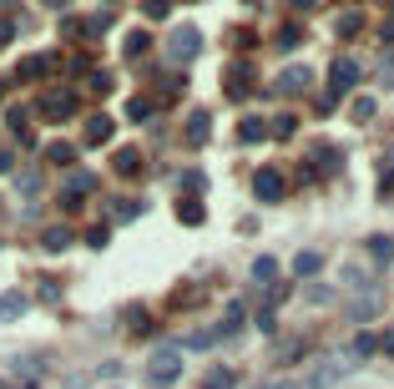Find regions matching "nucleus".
<instances>
[{
    "label": "nucleus",
    "instance_id": "f257e3e1",
    "mask_svg": "<svg viewBox=\"0 0 394 389\" xmlns=\"http://www.w3.org/2000/svg\"><path fill=\"white\" fill-rule=\"evenodd\" d=\"M177 379H182V349L177 344H162V349L147 359V384L152 389H172Z\"/></svg>",
    "mask_w": 394,
    "mask_h": 389
},
{
    "label": "nucleus",
    "instance_id": "f03ea898",
    "mask_svg": "<svg viewBox=\"0 0 394 389\" xmlns=\"http://www.w3.org/2000/svg\"><path fill=\"white\" fill-rule=\"evenodd\" d=\"M349 369H354V359H349V354H328V359H319L314 369L303 374V379H293V384H298V389H334Z\"/></svg>",
    "mask_w": 394,
    "mask_h": 389
},
{
    "label": "nucleus",
    "instance_id": "7ed1b4c3",
    "mask_svg": "<svg viewBox=\"0 0 394 389\" xmlns=\"http://www.w3.org/2000/svg\"><path fill=\"white\" fill-rule=\"evenodd\" d=\"M36 112L46 117V122H66V117H76V91H41Z\"/></svg>",
    "mask_w": 394,
    "mask_h": 389
},
{
    "label": "nucleus",
    "instance_id": "20e7f679",
    "mask_svg": "<svg viewBox=\"0 0 394 389\" xmlns=\"http://www.w3.org/2000/svg\"><path fill=\"white\" fill-rule=\"evenodd\" d=\"M197 51H203V31H192V26H182L177 36L167 41V56L177 61V66H187V61H197Z\"/></svg>",
    "mask_w": 394,
    "mask_h": 389
},
{
    "label": "nucleus",
    "instance_id": "39448f33",
    "mask_svg": "<svg viewBox=\"0 0 394 389\" xmlns=\"http://www.w3.org/2000/svg\"><path fill=\"white\" fill-rule=\"evenodd\" d=\"M253 192H258V203H278L283 192H289V177H283L278 167H263L258 177H253Z\"/></svg>",
    "mask_w": 394,
    "mask_h": 389
},
{
    "label": "nucleus",
    "instance_id": "423d86ee",
    "mask_svg": "<svg viewBox=\"0 0 394 389\" xmlns=\"http://www.w3.org/2000/svg\"><path fill=\"white\" fill-rule=\"evenodd\" d=\"M328 76H334V91H328V96H323V106H328V101H334L339 91H349V86H354V81H359V61H354V56H334V66H328Z\"/></svg>",
    "mask_w": 394,
    "mask_h": 389
},
{
    "label": "nucleus",
    "instance_id": "0eeeda50",
    "mask_svg": "<svg viewBox=\"0 0 394 389\" xmlns=\"http://www.w3.org/2000/svg\"><path fill=\"white\" fill-rule=\"evenodd\" d=\"M309 81H314L309 66H289V71L278 76V91H283V96H298V91H309Z\"/></svg>",
    "mask_w": 394,
    "mask_h": 389
},
{
    "label": "nucleus",
    "instance_id": "6e6552de",
    "mask_svg": "<svg viewBox=\"0 0 394 389\" xmlns=\"http://www.w3.org/2000/svg\"><path fill=\"white\" fill-rule=\"evenodd\" d=\"M112 132H117V122H112V117L101 112V117H92V122H86L81 142H86V147H101V142H112Z\"/></svg>",
    "mask_w": 394,
    "mask_h": 389
},
{
    "label": "nucleus",
    "instance_id": "1a4fd4ad",
    "mask_svg": "<svg viewBox=\"0 0 394 389\" xmlns=\"http://www.w3.org/2000/svg\"><path fill=\"white\" fill-rule=\"evenodd\" d=\"M243 318H248V309H243V304H238V298H233V304L223 309V323H217L212 334H217V339H233L238 329H243Z\"/></svg>",
    "mask_w": 394,
    "mask_h": 389
},
{
    "label": "nucleus",
    "instance_id": "9d476101",
    "mask_svg": "<svg viewBox=\"0 0 394 389\" xmlns=\"http://www.w3.org/2000/svg\"><path fill=\"white\" fill-rule=\"evenodd\" d=\"M31 309V298L20 293V288H10V293H0V323H10V318H20Z\"/></svg>",
    "mask_w": 394,
    "mask_h": 389
},
{
    "label": "nucleus",
    "instance_id": "9b49d317",
    "mask_svg": "<svg viewBox=\"0 0 394 389\" xmlns=\"http://www.w3.org/2000/svg\"><path fill=\"white\" fill-rule=\"evenodd\" d=\"M51 66H56L51 56H26V61H20V66H15V81H36V76H46Z\"/></svg>",
    "mask_w": 394,
    "mask_h": 389
},
{
    "label": "nucleus",
    "instance_id": "f8f14e48",
    "mask_svg": "<svg viewBox=\"0 0 394 389\" xmlns=\"http://www.w3.org/2000/svg\"><path fill=\"white\" fill-rule=\"evenodd\" d=\"M207 122H212L207 112H192V117H187V147H203V142L212 137V126H207Z\"/></svg>",
    "mask_w": 394,
    "mask_h": 389
},
{
    "label": "nucleus",
    "instance_id": "ddd939ff",
    "mask_svg": "<svg viewBox=\"0 0 394 389\" xmlns=\"http://www.w3.org/2000/svg\"><path fill=\"white\" fill-rule=\"evenodd\" d=\"M41 248H46V253H66V248H71V228H46V233H41Z\"/></svg>",
    "mask_w": 394,
    "mask_h": 389
},
{
    "label": "nucleus",
    "instance_id": "4468645a",
    "mask_svg": "<svg viewBox=\"0 0 394 389\" xmlns=\"http://www.w3.org/2000/svg\"><path fill=\"white\" fill-rule=\"evenodd\" d=\"M117 172H122V177H137V172H142V152H137V147H122V152H117V162H112Z\"/></svg>",
    "mask_w": 394,
    "mask_h": 389
},
{
    "label": "nucleus",
    "instance_id": "2eb2a0df",
    "mask_svg": "<svg viewBox=\"0 0 394 389\" xmlns=\"http://www.w3.org/2000/svg\"><path fill=\"white\" fill-rule=\"evenodd\" d=\"M319 268H323V253H314V248H309V253H298V258H293V273H298V278H314Z\"/></svg>",
    "mask_w": 394,
    "mask_h": 389
},
{
    "label": "nucleus",
    "instance_id": "dca6fc26",
    "mask_svg": "<svg viewBox=\"0 0 394 389\" xmlns=\"http://www.w3.org/2000/svg\"><path fill=\"white\" fill-rule=\"evenodd\" d=\"M203 218H207V212H203V203H192V198H182V203H177V223L197 228V223H203Z\"/></svg>",
    "mask_w": 394,
    "mask_h": 389
},
{
    "label": "nucleus",
    "instance_id": "f3484780",
    "mask_svg": "<svg viewBox=\"0 0 394 389\" xmlns=\"http://www.w3.org/2000/svg\"><path fill=\"white\" fill-rule=\"evenodd\" d=\"M248 81H253V76H248L243 66H238V71H233V81H228V96H233V101H248V91H253Z\"/></svg>",
    "mask_w": 394,
    "mask_h": 389
},
{
    "label": "nucleus",
    "instance_id": "a211bd4d",
    "mask_svg": "<svg viewBox=\"0 0 394 389\" xmlns=\"http://www.w3.org/2000/svg\"><path fill=\"white\" fill-rule=\"evenodd\" d=\"M71 157H76L71 142H51V147H46V162H56V167H71Z\"/></svg>",
    "mask_w": 394,
    "mask_h": 389
},
{
    "label": "nucleus",
    "instance_id": "6ab92c4d",
    "mask_svg": "<svg viewBox=\"0 0 394 389\" xmlns=\"http://www.w3.org/2000/svg\"><path fill=\"white\" fill-rule=\"evenodd\" d=\"M253 278H258V284H273V278H278V263H273L268 253H263V258H253Z\"/></svg>",
    "mask_w": 394,
    "mask_h": 389
},
{
    "label": "nucleus",
    "instance_id": "aec40b11",
    "mask_svg": "<svg viewBox=\"0 0 394 389\" xmlns=\"http://www.w3.org/2000/svg\"><path fill=\"white\" fill-rule=\"evenodd\" d=\"M147 46H152V36H147V31H131V36H126V46H122V51H126L131 61H137V56H147Z\"/></svg>",
    "mask_w": 394,
    "mask_h": 389
},
{
    "label": "nucleus",
    "instance_id": "412c9836",
    "mask_svg": "<svg viewBox=\"0 0 394 389\" xmlns=\"http://www.w3.org/2000/svg\"><path fill=\"white\" fill-rule=\"evenodd\" d=\"M212 344H217V334H212V329H197V334H187V339L177 344V349H212Z\"/></svg>",
    "mask_w": 394,
    "mask_h": 389
},
{
    "label": "nucleus",
    "instance_id": "4be33fe9",
    "mask_svg": "<svg viewBox=\"0 0 394 389\" xmlns=\"http://www.w3.org/2000/svg\"><path fill=\"white\" fill-rule=\"evenodd\" d=\"M233 384H238V374H233V369H212V374L203 379V389H233Z\"/></svg>",
    "mask_w": 394,
    "mask_h": 389
},
{
    "label": "nucleus",
    "instance_id": "5701e85b",
    "mask_svg": "<svg viewBox=\"0 0 394 389\" xmlns=\"http://www.w3.org/2000/svg\"><path fill=\"white\" fill-rule=\"evenodd\" d=\"M126 117H131V122H147V117H152V96H131V101H126Z\"/></svg>",
    "mask_w": 394,
    "mask_h": 389
},
{
    "label": "nucleus",
    "instance_id": "b1692460",
    "mask_svg": "<svg viewBox=\"0 0 394 389\" xmlns=\"http://www.w3.org/2000/svg\"><path fill=\"white\" fill-rule=\"evenodd\" d=\"M238 137H243V142H258V137H268V126H263L258 117H248L243 126H238Z\"/></svg>",
    "mask_w": 394,
    "mask_h": 389
},
{
    "label": "nucleus",
    "instance_id": "393cba45",
    "mask_svg": "<svg viewBox=\"0 0 394 389\" xmlns=\"http://www.w3.org/2000/svg\"><path fill=\"white\" fill-rule=\"evenodd\" d=\"M354 31H364V15L359 10H344L339 15V36H354Z\"/></svg>",
    "mask_w": 394,
    "mask_h": 389
},
{
    "label": "nucleus",
    "instance_id": "a878e982",
    "mask_svg": "<svg viewBox=\"0 0 394 389\" xmlns=\"http://www.w3.org/2000/svg\"><path fill=\"white\" fill-rule=\"evenodd\" d=\"M137 212H142V203H131V198H122V203L112 207V218H117V223H131V218H137Z\"/></svg>",
    "mask_w": 394,
    "mask_h": 389
},
{
    "label": "nucleus",
    "instance_id": "bb28decb",
    "mask_svg": "<svg viewBox=\"0 0 394 389\" xmlns=\"http://www.w3.org/2000/svg\"><path fill=\"white\" fill-rule=\"evenodd\" d=\"M167 10H172V0H142V15L147 20H162Z\"/></svg>",
    "mask_w": 394,
    "mask_h": 389
},
{
    "label": "nucleus",
    "instance_id": "cd10ccee",
    "mask_svg": "<svg viewBox=\"0 0 394 389\" xmlns=\"http://www.w3.org/2000/svg\"><path fill=\"white\" fill-rule=\"evenodd\" d=\"M273 46H278V51H293V46H298V26H283Z\"/></svg>",
    "mask_w": 394,
    "mask_h": 389
},
{
    "label": "nucleus",
    "instance_id": "c85d7f7f",
    "mask_svg": "<svg viewBox=\"0 0 394 389\" xmlns=\"http://www.w3.org/2000/svg\"><path fill=\"white\" fill-rule=\"evenodd\" d=\"M379 76L394 86V46H384V56H379Z\"/></svg>",
    "mask_w": 394,
    "mask_h": 389
},
{
    "label": "nucleus",
    "instance_id": "c756f323",
    "mask_svg": "<svg viewBox=\"0 0 394 389\" xmlns=\"http://www.w3.org/2000/svg\"><path fill=\"white\" fill-rule=\"evenodd\" d=\"M106 237H112V228H101V223H96L92 233H86V243H92V248H106Z\"/></svg>",
    "mask_w": 394,
    "mask_h": 389
},
{
    "label": "nucleus",
    "instance_id": "7c9ffc66",
    "mask_svg": "<svg viewBox=\"0 0 394 389\" xmlns=\"http://www.w3.org/2000/svg\"><path fill=\"white\" fill-rule=\"evenodd\" d=\"M126 318H131V329H137V334H147V329H152V318H147V309H131Z\"/></svg>",
    "mask_w": 394,
    "mask_h": 389
},
{
    "label": "nucleus",
    "instance_id": "2f4dec72",
    "mask_svg": "<svg viewBox=\"0 0 394 389\" xmlns=\"http://www.w3.org/2000/svg\"><path fill=\"white\" fill-rule=\"evenodd\" d=\"M354 117H359V122H369V117H374V101L359 96V101H354Z\"/></svg>",
    "mask_w": 394,
    "mask_h": 389
},
{
    "label": "nucleus",
    "instance_id": "473e14b6",
    "mask_svg": "<svg viewBox=\"0 0 394 389\" xmlns=\"http://www.w3.org/2000/svg\"><path fill=\"white\" fill-rule=\"evenodd\" d=\"M379 41H384V46H394V20H384V26H379Z\"/></svg>",
    "mask_w": 394,
    "mask_h": 389
},
{
    "label": "nucleus",
    "instance_id": "72a5a7b5",
    "mask_svg": "<svg viewBox=\"0 0 394 389\" xmlns=\"http://www.w3.org/2000/svg\"><path fill=\"white\" fill-rule=\"evenodd\" d=\"M258 389H298L293 379H268V384H258Z\"/></svg>",
    "mask_w": 394,
    "mask_h": 389
},
{
    "label": "nucleus",
    "instance_id": "f704fd0d",
    "mask_svg": "<svg viewBox=\"0 0 394 389\" xmlns=\"http://www.w3.org/2000/svg\"><path fill=\"white\" fill-rule=\"evenodd\" d=\"M289 6H293V10H314V6H319V0H289Z\"/></svg>",
    "mask_w": 394,
    "mask_h": 389
},
{
    "label": "nucleus",
    "instance_id": "c9c22d12",
    "mask_svg": "<svg viewBox=\"0 0 394 389\" xmlns=\"http://www.w3.org/2000/svg\"><path fill=\"white\" fill-rule=\"evenodd\" d=\"M46 6H51V10H66V6H71V0H46Z\"/></svg>",
    "mask_w": 394,
    "mask_h": 389
},
{
    "label": "nucleus",
    "instance_id": "e433bc0d",
    "mask_svg": "<svg viewBox=\"0 0 394 389\" xmlns=\"http://www.w3.org/2000/svg\"><path fill=\"white\" fill-rule=\"evenodd\" d=\"M384 349H389V354H394V334H384Z\"/></svg>",
    "mask_w": 394,
    "mask_h": 389
},
{
    "label": "nucleus",
    "instance_id": "4c0bfd02",
    "mask_svg": "<svg viewBox=\"0 0 394 389\" xmlns=\"http://www.w3.org/2000/svg\"><path fill=\"white\" fill-rule=\"evenodd\" d=\"M6 6H15V0H0V10H6Z\"/></svg>",
    "mask_w": 394,
    "mask_h": 389
}]
</instances>
